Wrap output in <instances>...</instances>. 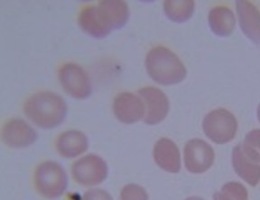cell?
<instances>
[{
	"label": "cell",
	"mask_w": 260,
	"mask_h": 200,
	"mask_svg": "<svg viewBox=\"0 0 260 200\" xmlns=\"http://www.w3.org/2000/svg\"><path fill=\"white\" fill-rule=\"evenodd\" d=\"M72 173L76 182L91 187L102 183L108 176V166L100 156L89 154L78 159L72 167Z\"/></svg>",
	"instance_id": "obj_6"
},
{
	"label": "cell",
	"mask_w": 260,
	"mask_h": 200,
	"mask_svg": "<svg viewBox=\"0 0 260 200\" xmlns=\"http://www.w3.org/2000/svg\"><path fill=\"white\" fill-rule=\"evenodd\" d=\"M204 134L213 143L224 144L234 139L238 130V122L230 111L219 108L211 111L203 122Z\"/></svg>",
	"instance_id": "obj_4"
},
{
	"label": "cell",
	"mask_w": 260,
	"mask_h": 200,
	"mask_svg": "<svg viewBox=\"0 0 260 200\" xmlns=\"http://www.w3.org/2000/svg\"><path fill=\"white\" fill-rule=\"evenodd\" d=\"M236 9L244 34L255 44H260V12L249 1H237Z\"/></svg>",
	"instance_id": "obj_12"
},
{
	"label": "cell",
	"mask_w": 260,
	"mask_h": 200,
	"mask_svg": "<svg viewBox=\"0 0 260 200\" xmlns=\"http://www.w3.org/2000/svg\"><path fill=\"white\" fill-rule=\"evenodd\" d=\"M244 151L256 163H260V130L249 132L242 144Z\"/></svg>",
	"instance_id": "obj_18"
},
{
	"label": "cell",
	"mask_w": 260,
	"mask_h": 200,
	"mask_svg": "<svg viewBox=\"0 0 260 200\" xmlns=\"http://www.w3.org/2000/svg\"><path fill=\"white\" fill-rule=\"evenodd\" d=\"M24 114L37 127L53 129L60 126L67 115V104L61 96L44 91L27 99L24 104Z\"/></svg>",
	"instance_id": "obj_1"
},
{
	"label": "cell",
	"mask_w": 260,
	"mask_h": 200,
	"mask_svg": "<svg viewBox=\"0 0 260 200\" xmlns=\"http://www.w3.org/2000/svg\"><path fill=\"white\" fill-rule=\"evenodd\" d=\"M232 165L240 178L255 187L260 181V165L244 151L242 144H239L232 151Z\"/></svg>",
	"instance_id": "obj_13"
},
{
	"label": "cell",
	"mask_w": 260,
	"mask_h": 200,
	"mask_svg": "<svg viewBox=\"0 0 260 200\" xmlns=\"http://www.w3.org/2000/svg\"><path fill=\"white\" fill-rule=\"evenodd\" d=\"M113 112L120 122L131 125L144 117L145 107L141 98L132 93L124 92L114 99Z\"/></svg>",
	"instance_id": "obj_11"
},
{
	"label": "cell",
	"mask_w": 260,
	"mask_h": 200,
	"mask_svg": "<svg viewBox=\"0 0 260 200\" xmlns=\"http://www.w3.org/2000/svg\"><path fill=\"white\" fill-rule=\"evenodd\" d=\"M257 118H258V121L260 122V104L258 108H257Z\"/></svg>",
	"instance_id": "obj_24"
},
{
	"label": "cell",
	"mask_w": 260,
	"mask_h": 200,
	"mask_svg": "<svg viewBox=\"0 0 260 200\" xmlns=\"http://www.w3.org/2000/svg\"><path fill=\"white\" fill-rule=\"evenodd\" d=\"M2 140L9 147H28L37 141V133L24 120L11 119L3 127Z\"/></svg>",
	"instance_id": "obj_10"
},
{
	"label": "cell",
	"mask_w": 260,
	"mask_h": 200,
	"mask_svg": "<svg viewBox=\"0 0 260 200\" xmlns=\"http://www.w3.org/2000/svg\"><path fill=\"white\" fill-rule=\"evenodd\" d=\"M214 157L212 147L203 140H190L184 147V164L191 173L207 172L213 164Z\"/></svg>",
	"instance_id": "obj_8"
},
{
	"label": "cell",
	"mask_w": 260,
	"mask_h": 200,
	"mask_svg": "<svg viewBox=\"0 0 260 200\" xmlns=\"http://www.w3.org/2000/svg\"><path fill=\"white\" fill-rule=\"evenodd\" d=\"M213 200H232L230 199L228 196H225L223 193L221 192H217L213 196Z\"/></svg>",
	"instance_id": "obj_22"
},
{
	"label": "cell",
	"mask_w": 260,
	"mask_h": 200,
	"mask_svg": "<svg viewBox=\"0 0 260 200\" xmlns=\"http://www.w3.org/2000/svg\"><path fill=\"white\" fill-rule=\"evenodd\" d=\"M146 67L150 78L165 86L178 84L186 77V69L182 61L166 47L151 50L146 56Z\"/></svg>",
	"instance_id": "obj_2"
},
{
	"label": "cell",
	"mask_w": 260,
	"mask_h": 200,
	"mask_svg": "<svg viewBox=\"0 0 260 200\" xmlns=\"http://www.w3.org/2000/svg\"><path fill=\"white\" fill-rule=\"evenodd\" d=\"M79 25L86 33L97 39L108 36L116 30L113 19L103 1L99 2L98 6L82 9L79 16Z\"/></svg>",
	"instance_id": "obj_5"
},
{
	"label": "cell",
	"mask_w": 260,
	"mask_h": 200,
	"mask_svg": "<svg viewBox=\"0 0 260 200\" xmlns=\"http://www.w3.org/2000/svg\"><path fill=\"white\" fill-rule=\"evenodd\" d=\"M120 200H149L146 189L137 184H128L122 188Z\"/></svg>",
	"instance_id": "obj_20"
},
{
	"label": "cell",
	"mask_w": 260,
	"mask_h": 200,
	"mask_svg": "<svg viewBox=\"0 0 260 200\" xmlns=\"http://www.w3.org/2000/svg\"><path fill=\"white\" fill-rule=\"evenodd\" d=\"M185 200H204L203 198H201V197H198V196H191V197H188L187 199Z\"/></svg>",
	"instance_id": "obj_23"
},
{
	"label": "cell",
	"mask_w": 260,
	"mask_h": 200,
	"mask_svg": "<svg viewBox=\"0 0 260 200\" xmlns=\"http://www.w3.org/2000/svg\"><path fill=\"white\" fill-rule=\"evenodd\" d=\"M59 78L62 89L73 98L85 99L91 94L89 76L81 66L74 63L65 64L60 70Z\"/></svg>",
	"instance_id": "obj_7"
},
{
	"label": "cell",
	"mask_w": 260,
	"mask_h": 200,
	"mask_svg": "<svg viewBox=\"0 0 260 200\" xmlns=\"http://www.w3.org/2000/svg\"><path fill=\"white\" fill-rule=\"evenodd\" d=\"M37 191L49 199H54L64 193L68 178L63 168L55 162H45L37 167L35 173Z\"/></svg>",
	"instance_id": "obj_3"
},
{
	"label": "cell",
	"mask_w": 260,
	"mask_h": 200,
	"mask_svg": "<svg viewBox=\"0 0 260 200\" xmlns=\"http://www.w3.org/2000/svg\"><path fill=\"white\" fill-rule=\"evenodd\" d=\"M89 146L88 138L82 132L76 130L62 133L56 141V149L64 158H74L84 153Z\"/></svg>",
	"instance_id": "obj_15"
},
{
	"label": "cell",
	"mask_w": 260,
	"mask_h": 200,
	"mask_svg": "<svg viewBox=\"0 0 260 200\" xmlns=\"http://www.w3.org/2000/svg\"><path fill=\"white\" fill-rule=\"evenodd\" d=\"M154 159L159 167L170 173H177L181 169V154L173 141L162 138L155 143Z\"/></svg>",
	"instance_id": "obj_14"
},
{
	"label": "cell",
	"mask_w": 260,
	"mask_h": 200,
	"mask_svg": "<svg viewBox=\"0 0 260 200\" xmlns=\"http://www.w3.org/2000/svg\"><path fill=\"white\" fill-rule=\"evenodd\" d=\"M82 200H113L110 193L103 190V189H91L85 192L83 195Z\"/></svg>",
	"instance_id": "obj_21"
},
{
	"label": "cell",
	"mask_w": 260,
	"mask_h": 200,
	"mask_svg": "<svg viewBox=\"0 0 260 200\" xmlns=\"http://www.w3.org/2000/svg\"><path fill=\"white\" fill-rule=\"evenodd\" d=\"M164 10L167 17L175 23H183L191 18L194 11V2L191 0L165 1Z\"/></svg>",
	"instance_id": "obj_17"
},
{
	"label": "cell",
	"mask_w": 260,
	"mask_h": 200,
	"mask_svg": "<svg viewBox=\"0 0 260 200\" xmlns=\"http://www.w3.org/2000/svg\"><path fill=\"white\" fill-rule=\"evenodd\" d=\"M221 193L232 200H248V190L242 184L230 182L221 188Z\"/></svg>",
	"instance_id": "obj_19"
},
{
	"label": "cell",
	"mask_w": 260,
	"mask_h": 200,
	"mask_svg": "<svg viewBox=\"0 0 260 200\" xmlns=\"http://www.w3.org/2000/svg\"><path fill=\"white\" fill-rule=\"evenodd\" d=\"M209 25L216 35L229 36L235 28L234 14L226 7H216L209 14Z\"/></svg>",
	"instance_id": "obj_16"
},
{
	"label": "cell",
	"mask_w": 260,
	"mask_h": 200,
	"mask_svg": "<svg viewBox=\"0 0 260 200\" xmlns=\"http://www.w3.org/2000/svg\"><path fill=\"white\" fill-rule=\"evenodd\" d=\"M145 107L144 122L156 125L167 117L169 112V100L162 90L147 87L138 91Z\"/></svg>",
	"instance_id": "obj_9"
}]
</instances>
